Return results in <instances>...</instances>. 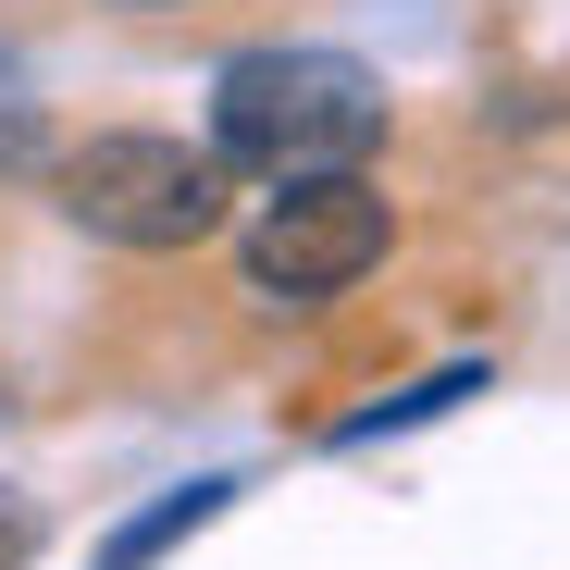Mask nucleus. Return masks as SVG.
<instances>
[{
	"mask_svg": "<svg viewBox=\"0 0 570 570\" xmlns=\"http://www.w3.org/2000/svg\"><path fill=\"white\" fill-rule=\"evenodd\" d=\"M471 385H484V360H446V372H422V385H397V397H372V410H347V422H335V446H372V434H410V422L459 410Z\"/></svg>",
	"mask_w": 570,
	"mask_h": 570,
	"instance_id": "5",
	"label": "nucleus"
},
{
	"mask_svg": "<svg viewBox=\"0 0 570 570\" xmlns=\"http://www.w3.org/2000/svg\"><path fill=\"white\" fill-rule=\"evenodd\" d=\"M224 509H236V471H186V484H174V497H149V509H137L100 558H87V570H161L186 533H199V521H224Z\"/></svg>",
	"mask_w": 570,
	"mask_h": 570,
	"instance_id": "4",
	"label": "nucleus"
},
{
	"mask_svg": "<svg viewBox=\"0 0 570 570\" xmlns=\"http://www.w3.org/2000/svg\"><path fill=\"white\" fill-rule=\"evenodd\" d=\"M385 149V75L347 50H236L212 75V161L224 174H360Z\"/></svg>",
	"mask_w": 570,
	"mask_h": 570,
	"instance_id": "1",
	"label": "nucleus"
},
{
	"mask_svg": "<svg viewBox=\"0 0 570 570\" xmlns=\"http://www.w3.org/2000/svg\"><path fill=\"white\" fill-rule=\"evenodd\" d=\"M38 533H50V521H38V497H26V484H0V570H26V558H38Z\"/></svg>",
	"mask_w": 570,
	"mask_h": 570,
	"instance_id": "7",
	"label": "nucleus"
},
{
	"mask_svg": "<svg viewBox=\"0 0 570 570\" xmlns=\"http://www.w3.org/2000/svg\"><path fill=\"white\" fill-rule=\"evenodd\" d=\"M125 13H186V0H125Z\"/></svg>",
	"mask_w": 570,
	"mask_h": 570,
	"instance_id": "8",
	"label": "nucleus"
},
{
	"mask_svg": "<svg viewBox=\"0 0 570 570\" xmlns=\"http://www.w3.org/2000/svg\"><path fill=\"white\" fill-rule=\"evenodd\" d=\"M385 248H397L385 186H360V174H285L273 199H261V224L236 236V273H248L261 311H323V298H347Z\"/></svg>",
	"mask_w": 570,
	"mask_h": 570,
	"instance_id": "3",
	"label": "nucleus"
},
{
	"mask_svg": "<svg viewBox=\"0 0 570 570\" xmlns=\"http://www.w3.org/2000/svg\"><path fill=\"white\" fill-rule=\"evenodd\" d=\"M50 199H62L75 236H100V248H199V236L224 224V161H212L199 137L125 125V137L62 149V161H50Z\"/></svg>",
	"mask_w": 570,
	"mask_h": 570,
	"instance_id": "2",
	"label": "nucleus"
},
{
	"mask_svg": "<svg viewBox=\"0 0 570 570\" xmlns=\"http://www.w3.org/2000/svg\"><path fill=\"white\" fill-rule=\"evenodd\" d=\"M38 161V87H26V62L0 50V174H26Z\"/></svg>",
	"mask_w": 570,
	"mask_h": 570,
	"instance_id": "6",
	"label": "nucleus"
}]
</instances>
